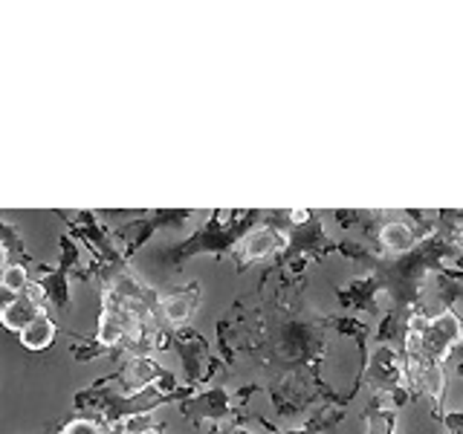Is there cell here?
I'll return each mask as SVG.
<instances>
[{"mask_svg": "<svg viewBox=\"0 0 463 434\" xmlns=\"http://www.w3.org/2000/svg\"><path fill=\"white\" fill-rule=\"evenodd\" d=\"M460 250L455 243H449L443 235H429L423 238L411 252L397 255V258H380L373 264V275L383 284V293H388L391 307L397 310H411L426 293V281L431 275H438L446 260H455Z\"/></svg>", "mask_w": 463, "mask_h": 434, "instance_id": "6da1fadb", "label": "cell"}, {"mask_svg": "<svg viewBox=\"0 0 463 434\" xmlns=\"http://www.w3.org/2000/svg\"><path fill=\"white\" fill-rule=\"evenodd\" d=\"M226 212L214 209L209 212V221L203 223L197 231H192L188 238L168 243L163 252H159V264L168 269H183L197 255H214V258H229L235 252L238 241L258 226V221L264 217L260 209H246V212H229V221H223Z\"/></svg>", "mask_w": 463, "mask_h": 434, "instance_id": "7a4b0ae2", "label": "cell"}, {"mask_svg": "<svg viewBox=\"0 0 463 434\" xmlns=\"http://www.w3.org/2000/svg\"><path fill=\"white\" fill-rule=\"evenodd\" d=\"M287 231H289L287 212H264V221L246 231L238 241L235 252L229 255L235 258L238 272L250 269L252 264H264V260L279 258L287 246Z\"/></svg>", "mask_w": 463, "mask_h": 434, "instance_id": "3957f363", "label": "cell"}, {"mask_svg": "<svg viewBox=\"0 0 463 434\" xmlns=\"http://www.w3.org/2000/svg\"><path fill=\"white\" fill-rule=\"evenodd\" d=\"M188 217H194L192 209H154V212H139L137 221H125L119 223L110 238L116 246H122V258L130 260L145 243H148L159 229H183Z\"/></svg>", "mask_w": 463, "mask_h": 434, "instance_id": "277c9868", "label": "cell"}, {"mask_svg": "<svg viewBox=\"0 0 463 434\" xmlns=\"http://www.w3.org/2000/svg\"><path fill=\"white\" fill-rule=\"evenodd\" d=\"M180 414L188 417L197 429H203V423H226V426H238L243 429L246 420H250V411L246 409H235L232 402V394L223 385H212V388H197L192 397L180 402Z\"/></svg>", "mask_w": 463, "mask_h": 434, "instance_id": "5b68a950", "label": "cell"}, {"mask_svg": "<svg viewBox=\"0 0 463 434\" xmlns=\"http://www.w3.org/2000/svg\"><path fill=\"white\" fill-rule=\"evenodd\" d=\"M333 252H336V241H330L325 235L322 214L313 212V217L307 223L289 226L287 246H284V252L272 260V269H284L289 260H298V258H307V260H316V264H322V260Z\"/></svg>", "mask_w": 463, "mask_h": 434, "instance_id": "8992f818", "label": "cell"}, {"mask_svg": "<svg viewBox=\"0 0 463 434\" xmlns=\"http://www.w3.org/2000/svg\"><path fill=\"white\" fill-rule=\"evenodd\" d=\"M55 217H67V235L76 241V243H84L87 250H90V255H96L99 260H105V264H128V260L122 258L119 246L113 243L108 226L99 221V214L84 209V212H52Z\"/></svg>", "mask_w": 463, "mask_h": 434, "instance_id": "52a82bcc", "label": "cell"}, {"mask_svg": "<svg viewBox=\"0 0 463 434\" xmlns=\"http://www.w3.org/2000/svg\"><path fill=\"white\" fill-rule=\"evenodd\" d=\"M156 388L163 394H171L177 391V373H171L168 368H163L154 356H125L116 368V391L125 397L139 394L145 388Z\"/></svg>", "mask_w": 463, "mask_h": 434, "instance_id": "ba28073f", "label": "cell"}, {"mask_svg": "<svg viewBox=\"0 0 463 434\" xmlns=\"http://www.w3.org/2000/svg\"><path fill=\"white\" fill-rule=\"evenodd\" d=\"M171 347H177V354L183 359V371H185L183 385L200 388L203 373H206V362L212 356L206 336H203L200 330H192V327H177L171 333Z\"/></svg>", "mask_w": 463, "mask_h": 434, "instance_id": "9c48e42d", "label": "cell"}, {"mask_svg": "<svg viewBox=\"0 0 463 434\" xmlns=\"http://www.w3.org/2000/svg\"><path fill=\"white\" fill-rule=\"evenodd\" d=\"M200 301H203V284L200 281L171 287V289H165V293H159V316H163V322L171 330L188 327L192 316L200 307Z\"/></svg>", "mask_w": 463, "mask_h": 434, "instance_id": "30bf717a", "label": "cell"}, {"mask_svg": "<svg viewBox=\"0 0 463 434\" xmlns=\"http://www.w3.org/2000/svg\"><path fill=\"white\" fill-rule=\"evenodd\" d=\"M365 382L373 388V394H391V391L402 388V368L388 344H376V351L368 356Z\"/></svg>", "mask_w": 463, "mask_h": 434, "instance_id": "8fae6325", "label": "cell"}, {"mask_svg": "<svg viewBox=\"0 0 463 434\" xmlns=\"http://www.w3.org/2000/svg\"><path fill=\"white\" fill-rule=\"evenodd\" d=\"M380 293H383V284L376 278L373 272L362 275V278L347 281L345 287H336V298L345 310H356V313H371V316H383L380 310Z\"/></svg>", "mask_w": 463, "mask_h": 434, "instance_id": "7c38bea8", "label": "cell"}, {"mask_svg": "<svg viewBox=\"0 0 463 434\" xmlns=\"http://www.w3.org/2000/svg\"><path fill=\"white\" fill-rule=\"evenodd\" d=\"M29 278L33 284L41 289V296L47 298L52 307L58 310H67L70 307V278L67 272H61L58 267H50V264H35L29 267Z\"/></svg>", "mask_w": 463, "mask_h": 434, "instance_id": "4fadbf2b", "label": "cell"}, {"mask_svg": "<svg viewBox=\"0 0 463 434\" xmlns=\"http://www.w3.org/2000/svg\"><path fill=\"white\" fill-rule=\"evenodd\" d=\"M373 252L380 258H397V255H405L411 252L414 246L420 243L414 229L405 223V221H385L380 229H376L373 235Z\"/></svg>", "mask_w": 463, "mask_h": 434, "instance_id": "5bb4252c", "label": "cell"}, {"mask_svg": "<svg viewBox=\"0 0 463 434\" xmlns=\"http://www.w3.org/2000/svg\"><path fill=\"white\" fill-rule=\"evenodd\" d=\"M38 316H47V307H43V296L35 284H29L26 293L18 296V301L0 316V325H4L9 333H21L29 322H35Z\"/></svg>", "mask_w": 463, "mask_h": 434, "instance_id": "9a60e30c", "label": "cell"}, {"mask_svg": "<svg viewBox=\"0 0 463 434\" xmlns=\"http://www.w3.org/2000/svg\"><path fill=\"white\" fill-rule=\"evenodd\" d=\"M362 420H365V434H397V411L388 405L385 394H371Z\"/></svg>", "mask_w": 463, "mask_h": 434, "instance_id": "2e32d148", "label": "cell"}, {"mask_svg": "<svg viewBox=\"0 0 463 434\" xmlns=\"http://www.w3.org/2000/svg\"><path fill=\"white\" fill-rule=\"evenodd\" d=\"M55 333H58V325L52 322V318H50V316H38L35 322H29V325L18 333V339H21V344L26 347V351L41 354V351H47V347L52 344Z\"/></svg>", "mask_w": 463, "mask_h": 434, "instance_id": "e0dca14e", "label": "cell"}, {"mask_svg": "<svg viewBox=\"0 0 463 434\" xmlns=\"http://www.w3.org/2000/svg\"><path fill=\"white\" fill-rule=\"evenodd\" d=\"M125 333H128V325H125V318L122 316H116L110 310H101L99 316V327H96V342L99 344H105L108 351H116L122 342H125Z\"/></svg>", "mask_w": 463, "mask_h": 434, "instance_id": "ac0fdd59", "label": "cell"}, {"mask_svg": "<svg viewBox=\"0 0 463 434\" xmlns=\"http://www.w3.org/2000/svg\"><path fill=\"white\" fill-rule=\"evenodd\" d=\"M345 409H336V405H318V409L310 414V420L304 423V429L313 434H336V426L345 420Z\"/></svg>", "mask_w": 463, "mask_h": 434, "instance_id": "d6986e66", "label": "cell"}, {"mask_svg": "<svg viewBox=\"0 0 463 434\" xmlns=\"http://www.w3.org/2000/svg\"><path fill=\"white\" fill-rule=\"evenodd\" d=\"M67 336H72L70 354L76 356V362H93V359L105 356V354H113V351H108L105 344H99L96 336H81V333H70V330H67Z\"/></svg>", "mask_w": 463, "mask_h": 434, "instance_id": "ffe728a7", "label": "cell"}, {"mask_svg": "<svg viewBox=\"0 0 463 434\" xmlns=\"http://www.w3.org/2000/svg\"><path fill=\"white\" fill-rule=\"evenodd\" d=\"M405 217H411V229H414V235H417V241H423V238H429V235H434L438 231V209L434 212H423V209H405L402 212Z\"/></svg>", "mask_w": 463, "mask_h": 434, "instance_id": "44dd1931", "label": "cell"}, {"mask_svg": "<svg viewBox=\"0 0 463 434\" xmlns=\"http://www.w3.org/2000/svg\"><path fill=\"white\" fill-rule=\"evenodd\" d=\"M58 246H61V260H58V269L67 272V278L72 272H76L81 264V250H79V243L72 241L70 235H61V241H58Z\"/></svg>", "mask_w": 463, "mask_h": 434, "instance_id": "7402d4cb", "label": "cell"}, {"mask_svg": "<svg viewBox=\"0 0 463 434\" xmlns=\"http://www.w3.org/2000/svg\"><path fill=\"white\" fill-rule=\"evenodd\" d=\"M0 284L4 287H9L12 293H26L29 289V284H33V278H29V267H24V264H9L4 272H0Z\"/></svg>", "mask_w": 463, "mask_h": 434, "instance_id": "603a6c76", "label": "cell"}, {"mask_svg": "<svg viewBox=\"0 0 463 434\" xmlns=\"http://www.w3.org/2000/svg\"><path fill=\"white\" fill-rule=\"evenodd\" d=\"M58 434H108L105 429H101L93 417H72V420H64L61 429H58Z\"/></svg>", "mask_w": 463, "mask_h": 434, "instance_id": "cb8c5ba5", "label": "cell"}, {"mask_svg": "<svg viewBox=\"0 0 463 434\" xmlns=\"http://www.w3.org/2000/svg\"><path fill=\"white\" fill-rule=\"evenodd\" d=\"M14 301H18V293H12L9 287H4V284H0V316H4V313H6V310L12 307Z\"/></svg>", "mask_w": 463, "mask_h": 434, "instance_id": "d4e9b609", "label": "cell"}, {"mask_svg": "<svg viewBox=\"0 0 463 434\" xmlns=\"http://www.w3.org/2000/svg\"><path fill=\"white\" fill-rule=\"evenodd\" d=\"M9 267V252L4 250V246H0V272H4Z\"/></svg>", "mask_w": 463, "mask_h": 434, "instance_id": "484cf974", "label": "cell"}, {"mask_svg": "<svg viewBox=\"0 0 463 434\" xmlns=\"http://www.w3.org/2000/svg\"><path fill=\"white\" fill-rule=\"evenodd\" d=\"M279 434H313V431H307V429H279Z\"/></svg>", "mask_w": 463, "mask_h": 434, "instance_id": "4316f807", "label": "cell"}, {"mask_svg": "<svg viewBox=\"0 0 463 434\" xmlns=\"http://www.w3.org/2000/svg\"><path fill=\"white\" fill-rule=\"evenodd\" d=\"M455 373L460 376V380H463V365H455Z\"/></svg>", "mask_w": 463, "mask_h": 434, "instance_id": "83f0119b", "label": "cell"}, {"mask_svg": "<svg viewBox=\"0 0 463 434\" xmlns=\"http://www.w3.org/2000/svg\"><path fill=\"white\" fill-rule=\"evenodd\" d=\"M446 434H452V431H446Z\"/></svg>", "mask_w": 463, "mask_h": 434, "instance_id": "f1b7e54d", "label": "cell"}, {"mask_svg": "<svg viewBox=\"0 0 463 434\" xmlns=\"http://www.w3.org/2000/svg\"><path fill=\"white\" fill-rule=\"evenodd\" d=\"M460 434H463V431H460Z\"/></svg>", "mask_w": 463, "mask_h": 434, "instance_id": "f546056e", "label": "cell"}]
</instances>
